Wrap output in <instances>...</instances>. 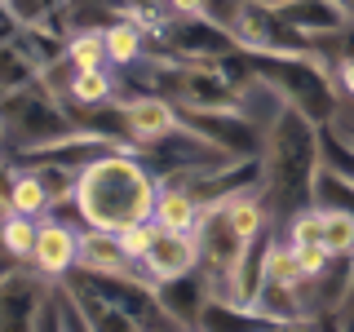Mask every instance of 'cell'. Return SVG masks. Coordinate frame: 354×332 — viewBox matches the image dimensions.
<instances>
[{
  "label": "cell",
  "instance_id": "6da1fadb",
  "mask_svg": "<svg viewBox=\"0 0 354 332\" xmlns=\"http://www.w3.org/2000/svg\"><path fill=\"white\" fill-rule=\"evenodd\" d=\"M155 195H160V182L147 173V164L133 160L129 151H102L93 160L80 164V177H75V208L88 226L97 230H129L142 226V221H155Z\"/></svg>",
  "mask_w": 354,
  "mask_h": 332
},
{
  "label": "cell",
  "instance_id": "7a4b0ae2",
  "mask_svg": "<svg viewBox=\"0 0 354 332\" xmlns=\"http://www.w3.org/2000/svg\"><path fill=\"white\" fill-rule=\"evenodd\" d=\"M142 266L151 270V284H169V279H182V275H195L199 266V243H195V230H169L155 221V235L142 252Z\"/></svg>",
  "mask_w": 354,
  "mask_h": 332
},
{
  "label": "cell",
  "instance_id": "3957f363",
  "mask_svg": "<svg viewBox=\"0 0 354 332\" xmlns=\"http://www.w3.org/2000/svg\"><path fill=\"white\" fill-rule=\"evenodd\" d=\"M120 120L129 129V142L133 147H151V142L169 138V133L182 129V111L173 107V98H160V93H138L120 107Z\"/></svg>",
  "mask_w": 354,
  "mask_h": 332
},
{
  "label": "cell",
  "instance_id": "277c9868",
  "mask_svg": "<svg viewBox=\"0 0 354 332\" xmlns=\"http://www.w3.org/2000/svg\"><path fill=\"white\" fill-rule=\"evenodd\" d=\"M75 257H80V230L66 221H40L31 261L44 279H66V270H75Z\"/></svg>",
  "mask_w": 354,
  "mask_h": 332
},
{
  "label": "cell",
  "instance_id": "5b68a950",
  "mask_svg": "<svg viewBox=\"0 0 354 332\" xmlns=\"http://www.w3.org/2000/svg\"><path fill=\"white\" fill-rule=\"evenodd\" d=\"M80 275H102V279H133V257L120 248V239L111 230L88 226L80 230V257H75Z\"/></svg>",
  "mask_w": 354,
  "mask_h": 332
},
{
  "label": "cell",
  "instance_id": "8992f818",
  "mask_svg": "<svg viewBox=\"0 0 354 332\" xmlns=\"http://www.w3.org/2000/svg\"><path fill=\"white\" fill-rule=\"evenodd\" d=\"M199 213H204V204L186 182H164L160 195H155V221L169 230H195Z\"/></svg>",
  "mask_w": 354,
  "mask_h": 332
},
{
  "label": "cell",
  "instance_id": "52a82bcc",
  "mask_svg": "<svg viewBox=\"0 0 354 332\" xmlns=\"http://www.w3.org/2000/svg\"><path fill=\"white\" fill-rule=\"evenodd\" d=\"M71 107H106L120 98V80L106 66H88V71H71V89H66Z\"/></svg>",
  "mask_w": 354,
  "mask_h": 332
},
{
  "label": "cell",
  "instance_id": "ba28073f",
  "mask_svg": "<svg viewBox=\"0 0 354 332\" xmlns=\"http://www.w3.org/2000/svg\"><path fill=\"white\" fill-rule=\"evenodd\" d=\"M102 36H106V62L111 66H133L142 58V49H147V27L138 18H115Z\"/></svg>",
  "mask_w": 354,
  "mask_h": 332
},
{
  "label": "cell",
  "instance_id": "9c48e42d",
  "mask_svg": "<svg viewBox=\"0 0 354 332\" xmlns=\"http://www.w3.org/2000/svg\"><path fill=\"white\" fill-rule=\"evenodd\" d=\"M9 208H14V213H27V217H44L53 208V195H49V186L40 182L36 169L14 177V186H9Z\"/></svg>",
  "mask_w": 354,
  "mask_h": 332
},
{
  "label": "cell",
  "instance_id": "30bf717a",
  "mask_svg": "<svg viewBox=\"0 0 354 332\" xmlns=\"http://www.w3.org/2000/svg\"><path fill=\"white\" fill-rule=\"evenodd\" d=\"M324 208V248L332 257H354V213L337 204H319Z\"/></svg>",
  "mask_w": 354,
  "mask_h": 332
},
{
  "label": "cell",
  "instance_id": "8fae6325",
  "mask_svg": "<svg viewBox=\"0 0 354 332\" xmlns=\"http://www.w3.org/2000/svg\"><path fill=\"white\" fill-rule=\"evenodd\" d=\"M36 217L27 213H14L9 208V217H0V243L9 248V257H31V248H36Z\"/></svg>",
  "mask_w": 354,
  "mask_h": 332
},
{
  "label": "cell",
  "instance_id": "7c38bea8",
  "mask_svg": "<svg viewBox=\"0 0 354 332\" xmlns=\"http://www.w3.org/2000/svg\"><path fill=\"white\" fill-rule=\"evenodd\" d=\"M62 53L71 58L75 71H88V66H106V36H102V31H75V36L62 44Z\"/></svg>",
  "mask_w": 354,
  "mask_h": 332
},
{
  "label": "cell",
  "instance_id": "4fadbf2b",
  "mask_svg": "<svg viewBox=\"0 0 354 332\" xmlns=\"http://www.w3.org/2000/svg\"><path fill=\"white\" fill-rule=\"evenodd\" d=\"M292 252H297V261H301L306 279L324 275V270H328V261H332V252L324 248V243H292Z\"/></svg>",
  "mask_w": 354,
  "mask_h": 332
},
{
  "label": "cell",
  "instance_id": "5bb4252c",
  "mask_svg": "<svg viewBox=\"0 0 354 332\" xmlns=\"http://www.w3.org/2000/svg\"><path fill=\"white\" fill-rule=\"evenodd\" d=\"M155 235V221H142V226H129V230H115V239H120V248L129 252L133 261H142V252H147V243Z\"/></svg>",
  "mask_w": 354,
  "mask_h": 332
},
{
  "label": "cell",
  "instance_id": "9a60e30c",
  "mask_svg": "<svg viewBox=\"0 0 354 332\" xmlns=\"http://www.w3.org/2000/svg\"><path fill=\"white\" fill-rule=\"evenodd\" d=\"M332 89H337L346 102H354V53H346V58L332 62Z\"/></svg>",
  "mask_w": 354,
  "mask_h": 332
},
{
  "label": "cell",
  "instance_id": "2e32d148",
  "mask_svg": "<svg viewBox=\"0 0 354 332\" xmlns=\"http://www.w3.org/2000/svg\"><path fill=\"white\" fill-rule=\"evenodd\" d=\"M173 18H204V0H164Z\"/></svg>",
  "mask_w": 354,
  "mask_h": 332
},
{
  "label": "cell",
  "instance_id": "e0dca14e",
  "mask_svg": "<svg viewBox=\"0 0 354 332\" xmlns=\"http://www.w3.org/2000/svg\"><path fill=\"white\" fill-rule=\"evenodd\" d=\"M337 5H341V9H346V18L354 22V0H337Z\"/></svg>",
  "mask_w": 354,
  "mask_h": 332
}]
</instances>
